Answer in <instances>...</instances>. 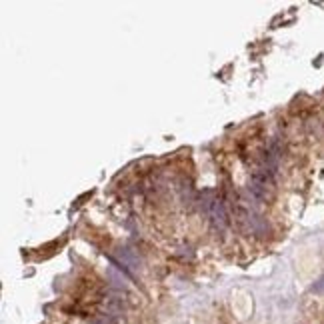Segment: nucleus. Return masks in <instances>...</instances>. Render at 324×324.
I'll return each instance as SVG.
<instances>
[{"mask_svg": "<svg viewBox=\"0 0 324 324\" xmlns=\"http://www.w3.org/2000/svg\"><path fill=\"white\" fill-rule=\"evenodd\" d=\"M206 208H208V216H210V222H212L214 230L224 232L226 224H228V216H226V208H224L222 198H218V196L212 198L208 204H206Z\"/></svg>", "mask_w": 324, "mask_h": 324, "instance_id": "7ed1b4c3", "label": "nucleus"}, {"mask_svg": "<svg viewBox=\"0 0 324 324\" xmlns=\"http://www.w3.org/2000/svg\"><path fill=\"white\" fill-rule=\"evenodd\" d=\"M312 292H316V294H320V292H324V276H320L314 284H312Z\"/></svg>", "mask_w": 324, "mask_h": 324, "instance_id": "423d86ee", "label": "nucleus"}, {"mask_svg": "<svg viewBox=\"0 0 324 324\" xmlns=\"http://www.w3.org/2000/svg\"><path fill=\"white\" fill-rule=\"evenodd\" d=\"M106 276H108V280L112 282V286L120 288V290H124V288L128 286V280L132 278L114 258H110V266H108V270H106Z\"/></svg>", "mask_w": 324, "mask_h": 324, "instance_id": "39448f33", "label": "nucleus"}, {"mask_svg": "<svg viewBox=\"0 0 324 324\" xmlns=\"http://www.w3.org/2000/svg\"><path fill=\"white\" fill-rule=\"evenodd\" d=\"M250 192L256 200L262 202H268L274 196V172H270L268 168H256L252 172V178H250Z\"/></svg>", "mask_w": 324, "mask_h": 324, "instance_id": "f257e3e1", "label": "nucleus"}, {"mask_svg": "<svg viewBox=\"0 0 324 324\" xmlns=\"http://www.w3.org/2000/svg\"><path fill=\"white\" fill-rule=\"evenodd\" d=\"M114 260L118 262L130 276H134V274L142 268V258H140L138 252L132 250L130 246H118V248H116V250H114Z\"/></svg>", "mask_w": 324, "mask_h": 324, "instance_id": "f03ea898", "label": "nucleus"}, {"mask_svg": "<svg viewBox=\"0 0 324 324\" xmlns=\"http://www.w3.org/2000/svg\"><path fill=\"white\" fill-rule=\"evenodd\" d=\"M240 216H242V220L248 224V228L254 232V234H266L268 232V224H266V220H264L254 208H240Z\"/></svg>", "mask_w": 324, "mask_h": 324, "instance_id": "20e7f679", "label": "nucleus"}]
</instances>
